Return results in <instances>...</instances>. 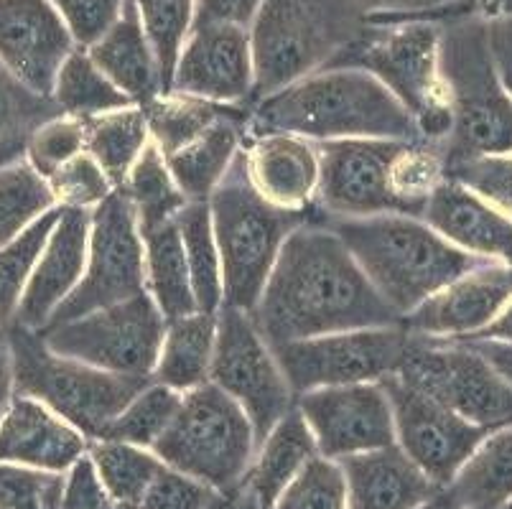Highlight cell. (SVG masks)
Returning a JSON list of instances; mask_svg holds the SVG:
<instances>
[{"instance_id":"obj_1","label":"cell","mask_w":512,"mask_h":509,"mask_svg":"<svg viewBox=\"0 0 512 509\" xmlns=\"http://www.w3.org/2000/svg\"><path fill=\"white\" fill-rule=\"evenodd\" d=\"M250 319L268 347L403 321L324 222L286 237Z\"/></svg>"},{"instance_id":"obj_2","label":"cell","mask_w":512,"mask_h":509,"mask_svg":"<svg viewBox=\"0 0 512 509\" xmlns=\"http://www.w3.org/2000/svg\"><path fill=\"white\" fill-rule=\"evenodd\" d=\"M255 135L286 133L314 140L423 138L416 118L398 97L362 69H321L250 105Z\"/></svg>"},{"instance_id":"obj_3","label":"cell","mask_w":512,"mask_h":509,"mask_svg":"<svg viewBox=\"0 0 512 509\" xmlns=\"http://www.w3.org/2000/svg\"><path fill=\"white\" fill-rule=\"evenodd\" d=\"M400 319L428 296L467 275L484 258L469 255L423 219L408 214L337 217L324 222Z\"/></svg>"},{"instance_id":"obj_4","label":"cell","mask_w":512,"mask_h":509,"mask_svg":"<svg viewBox=\"0 0 512 509\" xmlns=\"http://www.w3.org/2000/svg\"><path fill=\"white\" fill-rule=\"evenodd\" d=\"M222 265V306L253 311L283 242L306 222H327L316 207L283 209L255 189L248 153L237 151L207 199Z\"/></svg>"},{"instance_id":"obj_5","label":"cell","mask_w":512,"mask_h":509,"mask_svg":"<svg viewBox=\"0 0 512 509\" xmlns=\"http://www.w3.org/2000/svg\"><path fill=\"white\" fill-rule=\"evenodd\" d=\"M439 69L451 115L446 166L512 153V100L492 62L487 16L462 11L441 18Z\"/></svg>"},{"instance_id":"obj_6","label":"cell","mask_w":512,"mask_h":509,"mask_svg":"<svg viewBox=\"0 0 512 509\" xmlns=\"http://www.w3.org/2000/svg\"><path fill=\"white\" fill-rule=\"evenodd\" d=\"M439 21L367 18L360 34L324 69L349 67L372 74L416 118L423 138L444 143L451 115L439 69Z\"/></svg>"},{"instance_id":"obj_7","label":"cell","mask_w":512,"mask_h":509,"mask_svg":"<svg viewBox=\"0 0 512 509\" xmlns=\"http://www.w3.org/2000/svg\"><path fill=\"white\" fill-rule=\"evenodd\" d=\"M365 23L355 0H263L248 28L255 69L250 105L321 72Z\"/></svg>"},{"instance_id":"obj_8","label":"cell","mask_w":512,"mask_h":509,"mask_svg":"<svg viewBox=\"0 0 512 509\" xmlns=\"http://www.w3.org/2000/svg\"><path fill=\"white\" fill-rule=\"evenodd\" d=\"M13 349V377L18 395H29L54 410L87 441H100L125 405L151 382V377L97 370L79 359L54 354L39 331L8 326Z\"/></svg>"},{"instance_id":"obj_9","label":"cell","mask_w":512,"mask_h":509,"mask_svg":"<svg viewBox=\"0 0 512 509\" xmlns=\"http://www.w3.org/2000/svg\"><path fill=\"white\" fill-rule=\"evenodd\" d=\"M255 448L245 410L220 387L204 382L184 392L174 420L151 451L171 469L227 494L242 484Z\"/></svg>"},{"instance_id":"obj_10","label":"cell","mask_w":512,"mask_h":509,"mask_svg":"<svg viewBox=\"0 0 512 509\" xmlns=\"http://www.w3.org/2000/svg\"><path fill=\"white\" fill-rule=\"evenodd\" d=\"M395 375L484 431L512 423V387L456 336L408 334Z\"/></svg>"},{"instance_id":"obj_11","label":"cell","mask_w":512,"mask_h":509,"mask_svg":"<svg viewBox=\"0 0 512 509\" xmlns=\"http://www.w3.org/2000/svg\"><path fill=\"white\" fill-rule=\"evenodd\" d=\"M164 331V314L151 293L143 291L79 319L46 326L39 334L54 354L79 359L97 370L153 380Z\"/></svg>"},{"instance_id":"obj_12","label":"cell","mask_w":512,"mask_h":509,"mask_svg":"<svg viewBox=\"0 0 512 509\" xmlns=\"http://www.w3.org/2000/svg\"><path fill=\"white\" fill-rule=\"evenodd\" d=\"M143 291H148L146 252L136 209L123 189H115L90 212L85 273L77 288L59 303L46 326L79 319L113 303L128 301Z\"/></svg>"},{"instance_id":"obj_13","label":"cell","mask_w":512,"mask_h":509,"mask_svg":"<svg viewBox=\"0 0 512 509\" xmlns=\"http://www.w3.org/2000/svg\"><path fill=\"white\" fill-rule=\"evenodd\" d=\"M209 382L245 410L255 433V446H260L278 420L296 405V395L271 347L255 329L248 311L240 308L220 306L217 311Z\"/></svg>"},{"instance_id":"obj_14","label":"cell","mask_w":512,"mask_h":509,"mask_svg":"<svg viewBox=\"0 0 512 509\" xmlns=\"http://www.w3.org/2000/svg\"><path fill=\"white\" fill-rule=\"evenodd\" d=\"M408 331L403 326L355 329L321 334L271 347L293 395L319 387L380 382L395 375L406 352Z\"/></svg>"},{"instance_id":"obj_15","label":"cell","mask_w":512,"mask_h":509,"mask_svg":"<svg viewBox=\"0 0 512 509\" xmlns=\"http://www.w3.org/2000/svg\"><path fill=\"white\" fill-rule=\"evenodd\" d=\"M403 140L347 138L316 143L319 186L314 207L327 219L403 214L393 191V166Z\"/></svg>"},{"instance_id":"obj_16","label":"cell","mask_w":512,"mask_h":509,"mask_svg":"<svg viewBox=\"0 0 512 509\" xmlns=\"http://www.w3.org/2000/svg\"><path fill=\"white\" fill-rule=\"evenodd\" d=\"M380 387L393 410L395 443L436 487H449L490 431L406 385L398 375L383 377Z\"/></svg>"},{"instance_id":"obj_17","label":"cell","mask_w":512,"mask_h":509,"mask_svg":"<svg viewBox=\"0 0 512 509\" xmlns=\"http://www.w3.org/2000/svg\"><path fill=\"white\" fill-rule=\"evenodd\" d=\"M296 408L314 433L324 459L393 446L395 426L390 400L380 382L319 387L296 395Z\"/></svg>"},{"instance_id":"obj_18","label":"cell","mask_w":512,"mask_h":509,"mask_svg":"<svg viewBox=\"0 0 512 509\" xmlns=\"http://www.w3.org/2000/svg\"><path fill=\"white\" fill-rule=\"evenodd\" d=\"M253 87L255 69L248 28L197 26L189 31L176 59L169 92L250 107Z\"/></svg>"},{"instance_id":"obj_19","label":"cell","mask_w":512,"mask_h":509,"mask_svg":"<svg viewBox=\"0 0 512 509\" xmlns=\"http://www.w3.org/2000/svg\"><path fill=\"white\" fill-rule=\"evenodd\" d=\"M74 49L51 0H0V67L23 87L51 97L59 69Z\"/></svg>"},{"instance_id":"obj_20","label":"cell","mask_w":512,"mask_h":509,"mask_svg":"<svg viewBox=\"0 0 512 509\" xmlns=\"http://www.w3.org/2000/svg\"><path fill=\"white\" fill-rule=\"evenodd\" d=\"M512 298V265L484 260L467 275L428 296L400 326L408 334L467 336L490 324Z\"/></svg>"},{"instance_id":"obj_21","label":"cell","mask_w":512,"mask_h":509,"mask_svg":"<svg viewBox=\"0 0 512 509\" xmlns=\"http://www.w3.org/2000/svg\"><path fill=\"white\" fill-rule=\"evenodd\" d=\"M87 245H90V209L62 207V214L31 270L13 324L34 331L44 329L59 303L82 280L87 265Z\"/></svg>"},{"instance_id":"obj_22","label":"cell","mask_w":512,"mask_h":509,"mask_svg":"<svg viewBox=\"0 0 512 509\" xmlns=\"http://www.w3.org/2000/svg\"><path fill=\"white\" fill-rule=\"evenodd\" d=\"M90 451V441L54 410L29 395H13L0 420V464L67 474Z\"/></svg>"},{"instance_id":"obj_23","label":"cell","mask_w":512,"mask_h":509,"mask_svg":"<svg viewBox=\"0 0 512 509\" xmlns=\"http://www.w3.org/2000/svg\"><path fill=\"white\" fill-rule=\"evenodd\" d=\"M337 461L347 482L349 509H421L441 492L398 443Z\"/></svg>"},{"instance_id":"obj_24","label":"cell","mask_w":512,"mask_h":509,"mask_svg":"<svg viewBox=\"0 0 512 509\" xmlns=\"http://www.w3.org/2000/svg\"><path fill=\"white\" fill-rule=\"evenodd\" d=\"M421 219L459 250L512 265V224L469 194L459 181L436 184L423 204Z\"/></svg>"},{"instance_id":"obj_25","label":"cell","mask_w":512,"mask_h":509,"mask_svg":"<svg viewBox=\"0 0 512 509\" xmlns=\"http://www.w3.org/2000/svg\"><path fill=\"white\" fill-rule=\"evenodd\" d=\"M248 171L255 189L283 209L314 207L319 186V156L311 140L286 133L255 135Z\"/></svg>"},{"instance_id":"obj_26","label":"cell","mask_w":512,"mask_h":509,"mask_svg":"<svg viewBox=\"0 0 512 509\" xmlns=\"http://www.w3.org/2000/svg\"><path fill=\"white\" fill-rule=\"evenodd\" d=\"M87 54L97 69L136 105H148L158 95H164L156 56L133 0H125L118 21L87 49Z\"/></svg>"},{"instance_id":"obj_27","label":"cell","mask_w":512,"mask_h":509,"mask_svg":"<svg viewBox=\"0 0 512 509\" xmlns=\"http://www.w3.org/2000/svg\"><path fill=\"white\" fill-rule=\"evenodd\" d=\"M314 456H319L314 433L301 410L293 405L258 446L242 487L258 499L260 507L273 509L283 489Z\"/></svg>"},{"instance_id":"obj_28","label":"cell","mask_w":512,"mask_h":509,"mask_svg":"<svg viewBox=\"0 0 512 509\" xmlns=\"http://www.w3.org/2000/svg\"><path fill=\"white\" fill-rule=\"evenodd\" d=\"M248 123L250 107H242L235 115L204 130L192 143L164 156L171 179L186 196V202H207L214 186L225 176L235 153L240 151V140Z\"/></svg>"},{"instance_id":"obj_29","label":"cell","mask_w":512,"mask_h":509,"mask_svg":"<svg viewBox=\"0 0 512 509\" xmlns=\"http://www.w3.org/2000/svg\"><path fill=\"white\" fill-rule=\"evenodd\" d=\"M214 336H217V314L194 311L181 319L166 321L164 339L153 367V382L179 392H189L209 382Z\"/></svg>"},{"instance_id":"obj_30","label":"cell","mask_w":512,"mask_h":509,"mask_svg":"<svg viewBox=\"0 0 512 509\" xmlns=\"http://www.w3.org/2000/svg\"><path fill=\"white\" fill-rule=\"evenodd\" d=\"M146 252V288L166 321L189 316L197 308L184 242L174 219L141 230Z\"/></svg>"},{"instance_id":"obj_31","label":"cell","mask_w":512,"mask_h":509,"mask_svg":"<svg viewBox=\"0 0 512 509\" xmlns=\"http://www.w3.org/2000/svg\"><path fill=\"white\" fill-rule=\"evenodd\" d=\"M444 494L459 509H497L512 499V423L487 433Z\"/></svg>"},{"instance_id":"obj_32","label":"cell","mask_w":512,"mask_h":509,"mask_svg":"<svg viewBox=\"0 0 512 509\" xmlns=\"http://www.w3.org/2000/svg\"><path fill=\"white\" fill-rule=\"evenodd\" d=\"M146 112L141 105L123 110L102 112L95 118H85V146L97 166L113 181L115 189L125 184L130 168L138 161L148 143Z\"/></svg>"},{"instance_id":"obj_33","label":"cell","mask_w":512,"mask_h":509,"mask_svg":"<svg viewBox=\"0 0 512 509\" xmlns=\"http://www.w3.org/2000/svg\"><path fill=\"white\" fill-rule=\"evenodd\" d=\"M141 107L146 112L148 133L153 135V143L164 156H169V153L179 151L186 143L199 138L214 123L230 118L248 105H220V102L169 92V95H158L156 100Z\"/></svg>"},{"instance_id":"obj_34","label":"cell","mask_w":512,"mask_h":509,"mask_svg":"<svg viewBox=\"0 0 512 509\" xmlns=\"http://www.w3.org/2000/svg\"><path fill=\"white\" fill-rule=\"evenodd\" d=\"M184 242L186 263L192 275L197 308L204 314H217L222 306V265L214 242L212 214L207 202H186L174 217Z\"/></svg>"},{"instance_id":"obj_35","label":"cell","mask_w":512,"mask_h":509,"mask_svg":"<svg viewBox=\"0 0 512 509\" xmlns=\"http://www.w3.org/2000/svg\"><path fill=\"white\" fill-rule=\"evenodd\" d=\"M51 102L59 107L62 115L82 120L136 105L97 69L87 49H79V46L59 69L54 90H51Z\"/></svg>"},{"instance_id":"obj_36","label":"cell","mask_w":512,"mask_h":509,"mask_svg":"<svg viewBox=\"0 0 512 509\" xmlns=\"http://www.w3.org/2000/svg\"><path fill=\"white\" fill-rule=\"evenodd\" d=\"M87 456L107 497L125 507H138L158 471L166 466L151 448L120 441H92Z\"/></svg>"},{"instance_id":"obj_37","label":"cell","mask_w":512,"mask_h":509,"mask_svg":"<svg viewBox=\"0 0 512 509\" xmlns=\"http://www.w3.org/2000/svg\"><path fill=\"white\" fill-rule=\"evenodd\" d=\"M120 189L128 194L130 204L136 209L138 230H148V227H156L161 222H169L186 204V196L181 194L176 181L171 179L164 153L158 151V146L151 140L141 151L138 161L133 163L128 179Z\"/></svg>"},{"instance_id":"obj_38","label":"cell","mask_w":512,"mask_h":509,"mask_svg":"<svg viewBox=\"0 0 512 509\" xmlns=\"http://www.w3.org/2000/svg\"><path fill=\"white\" fill-rule=\"evenodd\" d=\"M54 207L59 204L49 181L41 179L26 158L0 166V247Z\"/></svg>"},{"instance_id":"obj_39","label":"cell","mask_w":512,"mask_h":509,"mask_svg":"<svg viewBox=\"0 0 512 509\" xmlns=\"http://www.w3.org/2000/svg\"><path fill=\"white\" fill-rule=\"evenodd\" d=\"M57 115L51 97L36 95L0 67V166L21 161L34 130Z\"/></svg>"},{"instance_id":"obj_40","label":"cell","mask_w":512,"mask_h":509,"mask_svg":"<svg viewBox=\"0 0 512 509\" xmlns=\"http://www.w3.org/2000/svg\"><path fill=\"white\" fill-rule=\"evenodd\" d=\"M62 207H54L36 219L29 230H23L16 240L0 247V326H11L16 321L18 303H21L26 283L31 278L36 260L57 224Z\"/></svg>"},{"instance_id":"obj_41","label":"cell","mask_w":512,"mask_h":509,"mask_svg":"<svg viewBox=\"0 0 512 509\" xmlns=\"http://www.w3.org/2000/svg\"><path fill=\"white\" fill-rule=\"evenodd\" d=\"M181 398H184V392L171 390V387L151 380L136 398L125 405L123 413L110 423L100 441H120L151 448L174 420Z\"/></svg>"},{"instance_id":"obj_42","label":"cell","mask_w":512,"mask_h":509,"mask_svg":"<svg viewBox=\"0 0 512 509\" xmlns=\"http://www.w3.org/2000/svg\"><path fill=\"white\" fill-rule=\"evenodd\" d=\"M141 16L143 31L148 36L153 56H156L161 90L169 95L171 77H174L176 59L192 31L194 0H133Z\"/></svg>"},{"instance_id":"obj_43","label":"cell","mask_w":512,"mask_h":509,"mask_svg":"<svg viewBox=\"0 0 512 509\" xmlns=\"http://www.w3.org/2000/svg\"><path fill=\"white\" fill-rule=\"evenodd\" d=\"M273 509H349L339 461L314 456L281 492Z\"/></svg>"},{"instance_id":"obj_44","label":"cell","mask_w":512,"mask_h":509,"mask_svg":"<svg viewBox=\"0 0 512 509\" xmlns=\"http://www.w3.org/2000/svg\"><path fill=\"white\" fill-rule=\"evenodd\" d=\"M85 151V120L72 118V115H57L34 130L26 143L23 158L31 163V168L41 179L49 181L64 163Z\"/></svg>"},{"instance_id":"obj_45","label":"cell","mask_w":512,"mask_h":509,"mask_svg":"<svg viewBox=\"0 0 512 509\" xmlns=\"http://www.w3.org/2000/svg\"><path fill=\"white\" fill-rule=\"evenodd\" d=\"M67 474L0 464V509H62Z\"/></svg>"},{"instance_id":"obj_46","label":"cell","mask_w":512,"mask_h":509,"mask_svg":"<svg viewBox=\"0 0 512 509\" xmlns=\"http://www.w3.org/2000/svg\"><path fill=\"white\" fill-rule=\"evenodd\" d=\"M49 186L57 196L59 207L90 209V212L115 191L113 181L107 179L105 171L87 151L64 163L49 179Z\"/></svg>"},{"instance_id":"obj_47","label":"cell","mask_w":512,"mask_h":509,"mask_svg":"<svg viewBox=\"0 0 512 509\" xmlns=\"http://www.w3.org/2000/svg\"><path fill=\"white\" fill-rule=\"evenodd\" d=\"M222 499L225 492L164 466L146 489L138 509H220Z\"/></svg>"},{"instance_id":"obj_48","label":"cell","mask_w":512,"mask_h":509,"mask_svg":"<svg viewBox=\"0 0 512 509\" xmlns=\"http://www.w3.org/2000/svg\"><path fill=\"white\" fill-rule=\"evenodd\" d=\"M79 49H90L110 31L125 0H51Z\"/></svg>"},{"instance_id":"obj_49","label":"cell","mask_w":512,"mask_h":509,"mask_svg":"<svg viewBox=\"0 0 512 509\" xmlns=\"http://www.w3.org/2000/svg\"><path fill=\"white\" fill-rule=\"evenodd\" d=\"M367 18H446L477 6V0H355Z\"/></svg>"},{"instance_id":"obj_50","label":"cell","mask_w":512,"mask_h":509,"mask_svg":"<svg viewBox=\"0 0 512 509\" xmlns=\"http://www.w3.org/2000/svg\"><path fill=\"white\" fill-rule=\"evenodd\" d=\"M110 507H113V499L107 497L105 489H102L90 456H82V459L67 471L62 509H110Z\"/></svg>"},{"instance_id":"obj_51","label":"cell","mask_w":512,"mask_h":509,"mask_svg":"<svg viewBox=\"0 0 512 509\" xmlns=\"http://www.w3.org/2000/svg\"><path fill=\"white\" fill-rule=\"evenodd\" d=\"M263 0H194L192 28L197 26H240L250 28Z\"/></svg>"},{"instance_id":"obj_52","label":"cell","mask_w":512,"mask_h":509,"mask_svg":"<svg viewBox=\"0 0 512 509\" xmlns=\"http://www.w3.org/2000/svg\"><path fill=\"white\" fill-rule=\"evenodd\" d=\"M487 44L497 77L512 100V11H500L487 18Z\"/></svg>"},{"instance_id":"obj_53","label":"cell","mask_w":512,"mask_h":509,"mask_svg":"<svg viewBox=\"0 0 512 509\" xmlns=\"http://www.w3.org/2000/svg\"><path fill=\"white\" fill-rule=\"evenodd\" d=\"M462 339L467 347H472L484 362L490 364L492 370L512 387V344L497 342V339H469V336H456Z\"/></svg>"},{"instance_id":"obj_54","label":"cell","mask_w":512,"mask_h":509,"mask_svg":"<svg viewBox=\"0 0 512 509\" xmlns=\"http://www.w3.org/2000/svg\"><path fill=\"white\" fill-rule=\"evenodd\" d=\"M13 395H16V377H13L11 336L6 326H0V420L6 415Z\"/></svg>"},{"instance_id":"obj_55","label":"cell","mask_w":512,"mask_h":509,"mask_svg":"<svg viewBox=\"0 0 512 509\" xmlns=\"http://www.w3.org/2000/svg\"><path fill=\"white\" fill-rule=\"evenodd\" d=\"M469 339H497V342H510L512 344V298L507 301V306L502 308L500 314L484 326V329L467 334Z\"/></svg>"},{"instance_id":"obj_56","label":"cell","mask_w":512,"mask_h":509,"mask_svg":"<svg viewBox=\"0 0 512 509\" xmlns=\"http://www.w3.org/2000/svg\"><path fill=\"white\" fill-rule=\"evenodd\" d=\"M220 509H263V507H260L258 499H255L253 494H250L248 489H245L240 484V487L232 489V492L225 494V499H222Z\"/></svg>"},{"instance_id":"obj_57","label":"cell","mask_w":512,"mask_h":509,"mask_svg":"<svg viewBox=\"0 0 512 509\" xmlns=\"http://www.w3.org/2000/svg\"><path fill=\"white\" fill-rule=\"evenodd\" d=\"M421 509H459V507H456V504L451 502L449 497H446V494H444V489H441V492L436 494V497L431 499V502H428V504H423Z\"/></svg>"},{"instance_id":"obj_58","label":"cell","mask_w":512,"mask_h":509,"mask_svg":"<svg viewBox=\"0 0 512 509\" xmlns=\"http://www.w3.org/2000/svg\"><path fill=\"white\" fill-rule=\"evenodd\" d=\"M110 509H138V507H125V504H115L113 502V507H110Z\"/></svg>"},{"instance_id":"obj_59","label":"cell","mask_w":512,"mask_h":509,"mask_svg":"<svg viewBox=\"0 0 512 509\" xmlns=\"http://www.w3.org/2000/svg\"><path fill=\"white\" fill-rule=\"evenodd\" d=\"M497 509H512V499L507 504H502V507H497Z\"/></svg>"},{"instance_id":"obj_60","label":"cell","mask_w":512,"mask_h":509,"mask_svg":"<svg viewBox=\"0 0 512 509\" xmlns=\"http://www.w3.org/2000/svg\"><path fill=\"white\" fill-rule=\"evenodd\" d=\"M502 11H512V3H507V8H502Z\"/></svg>"}]
</instances>
